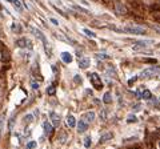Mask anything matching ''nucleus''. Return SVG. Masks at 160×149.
<instances>
[{"mask_svg": "<svg viewBox=\"0 0 160 149\" xmlns=\"http://www.w3.org/2000/svg\"><path fill=\"white\" fill-rule=\"evenodd\" d=\"M76 130L78 133H84L88 130V123H86L84 120H80L79 123H76Z\"/></svg>", "mask_w": 160, "mask_h": 149, "instance_id": "obj_7", "label": "nucleus"}, {"mask_svg": "<svg viewBox=\"0 0 160 149\" xmlns=\"http://www.w3.org/2000/svg\"><path fill=\"white\" fill-rule=\"evenodd\" d=\"M73 80H75V83H80V84H82V77H80V76H78V75H76V76H75V79H73Z\"/></svg>", "mask_w": 160, "mask_h": 149, "instance_id": "obj_28", "label": "nucleus"}, {"mask_svg": "<svg viewBox=\"0 0 160 149\" xmlns=\"http://www.w3.org/2000/svg\"><path fill=\"white\" fill-rule=\"evenodd\" d=\"M6 2H8V3H12V0H6Z\"/></svg>", "mask_w": 160, "mask_h": 149, "instance_id": "obj_32", "label": "nucleus"}, {"mask_svg": "<svg viewBox=\"0 0 160 149\" xmlns=\"http://www.w3.org/2000/svg\"><path fill=\"white\" fill-rule=\"evenodd\" d=\"M136 79H137V77H136V76H135V77H133V79H131V80H130V84H132V83H135V81H136Z\"/></svg>", "mask_w": 160, "mask_h": 149, "instance_id": "obj_31", "label": "nucleus"}, {"mask_svg": "<svg viewBox=\"0 0 160 149\" xmlns=\"http://www.w3.org/2000/svg\"><path fill=\"white\" fill-rule=\"evenodd\" d=\"M36 147H38V142L36 141H29V142H27V145H25L27 149H35Z\"/></svg>", "mask_w": 160, "mask_h": 149, "instance_id": "obj_23", "label": "nucleus"}, {"mask_svg": "<svg viewBox=\"0 0 160 149\" xmlns=\"http://www.w3.org/2000/svg\"><path fill=\"white\" fill-rule=\"evenodd\" d=\"M60 57H61V60H63L65 64H69V63H72V60H73V56L71 55L69 52H61Z\"/></svg>", "mask_w": 160, "mask_h": 149, "instance_id": "obj_12", "label": "nucleus"}, {"mask_svg": "<svg viewBox=\"0 0 160 149\" xmlns=\"http://www.w3.org/2000/svg\"><path fill=\"white\" fill-rule=\"evenodd\" d=\"M90 81H91V85H93V88L97 89V91H100V89L103 88V81H101V77L96 73V72H93V73L90 75Z\"/></svg>", "mask_w": 160, "mask_h": 149, "instance_id": "obj_2", "label": "nucleus"}, {"mask_svg": "<svg viewBox=\"0 0 160 149\" xmlns=\"http://www.w3.org/2000/svg\"><path fill=\"white\" fill-rule=\"evenodd\" d=\"M115 10H116V12L119 13V15H124V13H127V8L126 6H124L123 3H115Z\"/></svg>", "mask_w": 160, "mask_h": 149, "instance_id": "obj_11", "label": "nucleus"}, {"mask_svg": "<svg viewBox=\"0 0 160 149\" xmlns=\"http://www.w3.org/2000/svg\"><path fill=\"white\" fill-rule=\"evenodd\" d=\"M65 123H67V125H68L69 128H75V126H76V120H75V116L68 115V116H67V119H65Z\"/></svg>", "mask_w": 160, "mask_h": 149, "instance_id": "obj_14", "label": "nucleus"}, {"mask_svg": "<svg viewBox=\"0 0 160 149\" xmlns=\"http://www.w3.org/2000/svg\"><path fill=\"white\" fill-rule=\"evenodd\" d=\"M91 144H92V138H91L90 136L84 137V147H86V148H90Z\"/></svg>", "mask_w": 160, "mask_h": 149, "instance_id": "obj_22", "label": "nucleus"}, {"mask_svg": "<svg viewBox=\"0 0 160 149\" xmlns=\"http://www.w3.org/2000/svg\"><path fill=\"white\" fill-rule=\"evenodd\" d=\"M99 116H100L101 121H107V120H108V117H109V109H108V108H103V109L100 111Z\"/></svg>", "mask_w": 160, "mask_h": 149, "instance_id": "obj_16", "label": "nucleus"}, {"mask_svg": "<svg viewBox=\"0 0 160 149\" xmlns=\"http://www.w3.org/2000/svg\"><path fill=\"white\" fill-rule=\"evenodd\" d=\"M137 94H139V96H140L141 99H144V100H149L151 96H152V94H151V92L148 91V89H144L143 92H137Z\"/></svg>", "mask_w": 160, "mask_h": 149, "instance_id": "obj_18", "label": "nucleus"}, {"mask_svg": "<svg viewBox=\"0 0 160 149\" xmlns=\"http://www.w3.org/2000/svg\"><path fill=\"white\" fill-rule=\"evenodd\" d=\"M29 29H31V32H32L35 36H36L38 39H40L43 42V44H44V47L47 48V40H46V36H44L42 32H40L39 29H36V28H33V27H29Z\"/></svg>", "mask_w": 160, "mask_h": 149, "instance_id": "obj_6", "label": "nucleus"}, {"mask_svg": "<svg viewBox=\"0 0 160 149\" xmlns=\"http://www.w3.org/2000/svg\"><path fill=\"white\" fill-rule=\"evenodd\" d=\"M31 85H32L33 89H39V87H40L39 83H35V81H32V83H31Z\"/></svg>", "mask_w": 160, "mask_h": 149, "instance_id": "obj_27", "label": "nucleus"}, {"mask_svg": "<svg viewBox=\"0 0 160 149\" xmlns=\"http://www.w3.org/2000/svg\"><path fill=\"white\" fill-rule=\"evenodd\" d=\"M83 32L86 33L87 36L92 37V39H95V37H96V33H95V32H92V31H91V29H88V28H84V29H83Z\"/></svg>", "mask_w": 160, "mask_h": 149, "instance_id": "obj_21", "label": "nucleus"}, {"mask_svg": "<svg viewBox=\"0 0 160 149\" xmlns=\"http://www.w3.org/2000/svg\"><path fill=\"white\" fill-rule=\"evenodd\" d=\"M95 117H96V113L93 111H88L86 112V113H83L82 115V120H84L86 123H93V120H95Z\"/></svg>", "mask_w": 160, "mask_h": 149, "instance_id": "obj_5", "label": "nucleus"}, {"mask_svg": "<svg viewBox=\"0 0 160 149\" xmlns=\"http://www.w3.org/2000/svg\"><path fill=\"white\" fill-rule=\"evenodd\" d=\"M123 29H124V32L131 33V35H145L147 33L145 28L139 27V25H126Z\"/></svg>", "mask_w": 160, "mask_h": 149, "instance_id": "obj_1", "label": "nucleus"}, {"mask_svg": "<svg viewBox=\"0 0 160 149\" xmlns=\"http://www.w3.org/2000/svg\"><path fill=\"white\" fill-rule=\"evenodd\" d=\"M33 120H35L33 115L28 113V115H25V116H24V119H23V123H24V124H27V125H29L31 123H33Z\"/></svg>", "mask_w": 160, "mask_h": 149, "instance_id": "obj_19", "label": "nucleus"}, {"mask_svg": "<svg viewBox=\"0 0 160 149\" xmlns=\"http://www.w3.org/2000/svg\"><path fill=\"white\" fill-rule=\"evenodd\" d=\"M0 92H2V91H0Z\"/></svg>", "mask_w": 160, "mask_h": 149, "instance_id": "obj_34", "label": "nucleus"}, {"mask_svg": "<svg viewBox=\"0 0 160 149\" xmlns=\"http://www.w3.org/2000/svg\"><path fill=\"white\" fill-rule=\"evenodd\" d=\"M47 92L50 93V94H53V93H55V88H53V87H50V88L47 89Z\"/></svg>", "mask_w": 160, "mask_h": 149, "instance_id": "obj_29", "label": "nucleus"}, {"mask_svg": "<svg viewBox=\"0 0 160 149\" xmlns=\"http://www.w3.org/2000/svg\"><path fill=\"white\" fill-rule=\"evenodd\" d=\"M53 128H55V126H53L52 123H50V121H44L43 123V130L47 136H51L52 132H53Z\"/></svg>", "mask_w": 160, "mask_h": 149, "instance_id": "obj_8", "label": "nucleus"}, {"mask_svg": "<svg viewBox=\"0 0 160 149\" xmlns=\"http://www.w3.org/2000/svg\"><path fill=\"white\" fill-rule=\"evenodd\" d=\"M91 65V60L88 57H80L79 59V67L82 69H87Z\"/></svg>", "mask_w": 160, "mask_h": 149, "instance_id": "obj_9", "label": "nucleus"}, {"mask_svg": "<svg viewBox=\"0 0 160 149\" xmlns=\"http://www.w3.org/2000/svg\"><path fill=\"white\" fill-rule=\"evenodd\" d=\"M127 123L128 124H131V123H137V117L135 115H130L128 116V119H127Z\"/></svg>", "mask_w": 160, "mask_h": 149, "instance_id": "obj_24", "label": "nucleus"}, {"mask_svg": "<svg viewBox=\"0 0 160 149\" xmlns=\"http://www.w3.org/2000/svg\"><path fill=\"white\" fill-rule=\"evenodd\" d=\"M112 137H113V134L111 133V132H105V133H103V134L100 136L99 142H100V144H105L107 141H109V140L112 138Z\"/></svg>", "mask_w": 160, "mask_h": 149, "instance_id": "obj_13", "label": "nucleus"}, {"mask_svg": "<svg viewBox=\"0 0 160 149\" xmlns=\"http://www.w3.org/2000/svg\"><path fill=\"white\" fill-rule=\"evenodd\" d=\"M147 48V42H137L135 46H132L133 51H140V49H144Z\"/></svg>", "mask_w": 160, "mask_h": 149, "instance_id": "obj_17", "label": "nucleus"}, {"mask_svg": "<svg viewBox=\"0 0 160 149\" xmlns=\"http://www.w3.org/2000/svg\"><path fill=\"white\" fill-rule=\"evenodd\" d=\"M50 117H51L52 125L55 126V128H57V126L60 125V117H59V115H57L56 112H51V113H50Z\"/></svg>", "mask_w": 160, "mask_h": 149, "instance_id": "obj_10", "label": "nucleus"}, {"mask_svg": "<svg viewBox=\"0 0 160 149\" xmlns=\"http://www.w3.org/2000/svg\"><path fill=\"white\" fill-rule=\"evenodd\" d=\"M158 79H160V73H159V75H158Z\"/></svg>", "mask_w": 160, "mask_h": 149, "instance_id": "obj_33", "label": "nucleus"}, {"mask_svg": "<svg viewBox=\"0 0 160 149\" xmlns=\"http://www.w3.org/2000/svg\"><path fill=\"white\" fill-rule=\"evenodd\" d=\"M103 103L104 104H111V103H112V94H111L109 92H107L103 96Z\"/></svg>", "mask_w": 160, "mask_h": 149, "instance_id": "obj_20", "label": "nucleus"}, {"mask_svg": "<svg viewBox=\"0 0 160 149\" xmlns=\"http://www.w3.org/2000/svg\"><path fill=\"white\" fill-rule=\"evenodd\" d=\"M50 20H51V23H52L53 25H59V21H57L56 19H53V17H51V19H50Z\"/></svg>", "mask_w": 160, "mask_h": 149, "instance_id": "obj_30", "label": "nucleus"}, {"mask_svg": "<svg viewBox=\"0 0 160 149\" xmlns=\"http://www.w3.org/2000/svg\"><path fill=\"white\" fill-rule=\"evenodd\" d=\"M12 31L16 33H20V25L17 23H12Z\"/></svg>", "mask_w": 160, "mask_h": 149, "instance_id": "obj_25", "label": "nucleus"}, {"mask_svg": "<svg viewBox=\"0 0 160 149\" xmlns=\"http://www.w3.org/2000/svg\"><path fill=\"white\" fill-rule=\"evenodd\" d=\"M16 47H19V48H32V43L29 42L27 37H23V39H19V40H16Z\"/></svg>", "mask_w": 160, "mask_h": 149, "instance_id": "obj_4", "label": "nucleus"}, {"mask_svg": "<svg viewBox=\"0 0 160 149\" xmlns=\"http://www.w3.org/2000/svg\"><path fill=\"white\" fill-rule=\"evenodd\" d=\"M12 6H13V8L17 11V12H23V10H24V7H23V3L20 2V0H12Z\"/></svg>", "mask_w": 160, "mask_h": 149, "instance_id": "obj_15", "label": "nucleus"}, {"mask_svg": "<svg viewBox=\"0 0 160 149\" xmlns=\"http://www.w3.org/2000/svg\"><path fill=\"white\" fill-rule=\"evenodd\" d=\"M158 72H159V68L151 67V68H147V69H144L143 72H141L139 77L140 79H151V77H155V75H156Z\"/></svg>", "mask_w": 160, "mask_h": 149, "instance_id": "obj_3", "label": "nucleus"}, {"mask_svg": "<svg viewBox=\"0 0 160 149\" xmlns=\"http://www.w3.org/2000/svg\"><path fill=\"white\" fill-rule=\"evenodd\" d=\"M96 57L99 59V60H107V59H109V56L105 55V53H97Z\"/></svg>", "mask_w": 160, "mask_h": 149, "instance_id": "obj_26", "label": "nucleus"}]
</instances>
